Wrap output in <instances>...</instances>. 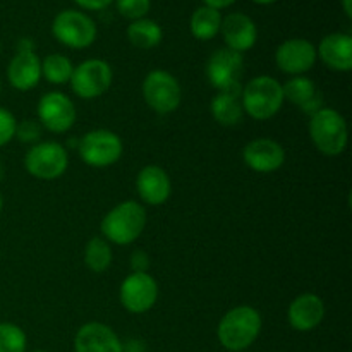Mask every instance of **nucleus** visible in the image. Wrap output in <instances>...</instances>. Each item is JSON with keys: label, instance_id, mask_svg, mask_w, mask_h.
Segmentation results:
<instances>
[{"label": "nucleus", "instance_id": "nucleus-5", "mask_svg": "<svg viewBox=\"0 0 352 352\" xmlns=\"http://www.w3.org/2000/svg\"><path fill=\"white\" fill-rule=\"evenodd\" d=\"M52 34L64 47L72 50H82L95 43L96 24L86 12L78 9L60 10L52 21Z\"/></svg>", "mask_w": 352, "mask_h": 352}, {"label": "nucleus", "instance_id": "nucleus-21", "mask_svg": "<svg viewBox=\"0 0 352 352\" xmlns=\"http://www.w3.org/2000/svg\"><path fill=\"white\" fill-rule=\"evenodd\" d=\"M284 100H289L294 105L301 107L302 112L313 116L323 107L322 93L318 91L315 82L306 76H294L285 85H282Z\"/></svg>", "mask_w": 352, "mask_h": 352}, {"label": "nucleus", "instance_id": "nucleus-7", "mask_svg": "<svg viewBox=\"0 0 352 352\" xmlns=\"http://www.w3.org/2000/svg\"><path fill=\"white\" fill-rule=\"evenodd\" d=\"M24 167L30 175L40 181H55L62 177L69 167V155L65 146L57 141L36 143L28 150Z\"/></svg>", "mask_w": 352, "mask_h": 352}, {"label": "nucleus", "instance_id": "nucleus-16", "mask_svg": "<svg viewBox=\"0 0 352 352\" xmlns=\"http://www.w3.org/2000/svg\"><path fill=\"white\" fill-rule=\"evenodd\" d=\"M325 302L320 296L313 294V292H305L289 305V325L296 332H311L316 327L322 325V322L325 320Z\"/></svg>", "mask_w": 352, "mask_h": 352}, {"label": "nucleus", "instance_id": "nucleus-22", "mask_svg": "<svg viewBox=\"0 0 352 352\" xmlns=\"http://www.w3.org/2000/svg\"><path fill=\"white\" fill-rule=\"evenodd\" d=\"M241 88L219 91L210 102V112L215 122L223 127H234L241 122L244 116L243 103H241Z\"/></svg>", "mask_w": 352, "mask_h": 352}, {"label": "nucleus", "instance_id": "nucleus-30", "mask_svg": "<svg viewBox=\"0 0 352 352\" xmlns=\"http://www.w3.org/2000/svg\"><path fill=\"white\" fill-rule=\"evenodd\" d=\"M41 136V124L36 120H23V122H17L16 126V136L23 143H34V141L40 140Z\"/></svg>", "mask_w": 352, "mask_h": 352}, {"label": "nucleus", "instance_id": "nucleus-32", "mask_svg": "<svg viewBox=\"0 0 352 352\" xmlns=\"http://www.w3.org/2000/svg\"><path fill=\"white\" fill-rule=\"evenodd\" d=\"M76 6L81 7L82 10H91V12H98V10L107 9L112 6L116 0H74Z\"/></svg>", "mask_w": 352, "mask_h": 352}, {"label": "nucleus", "instance_id": "nucleus-19", "mask_svg": "<svg viewBox=\"0 0 352 352\" xmlns=\"http://www.w3.org/2000/svg\"><path fill=\"white\" fill-rule=\"evenodd\" d=\"M316 55L330 71H352V36L347 33L327 34L320 41Z\"/></svg>", "mask_w": 352, "mask_h": 352}, {"label": "nucleus", "instance_id": "nucleus-28", "mask_svg": "<svg viewBox=\"0 0 352 352\" xmlns=\"http://www.w3.org/2000/svg\"><path fill=\"white\" fill-rule=\"evenodd\" d=\"M116 7L122 17L138 21L148 16L151 9V0H116Z\"/></svg>", "mask_w": 352, "mask_h": 352}, {"label": "nucleus", "instance_id": "nucleus-33", "mask_svg": "<svg viewBox=\"0 0 352 352\" xmlns=\"http://www.w3.org/2000/svg\"><path fill=\"white\" fill-rule=\"evenodd\" d=\"M237 0H203V3L208 7H213V9L217 10H222V9H227V7H230L232 3H236Z\"/></svg>", "mask_w": 352, "mask_h": 352}, {"label": "nucleus", "instance_id": "nucleus-13", "mask_svg": "<svg viewBox=\"0 0 352 352\" xmlns=\"http://www.w3.org/2000/svg\"><path fill=\"white\" fill-rule=\"evenodd\" d=\"M318 55L316 47L306 38H291L280 43L275 50V64L282 72L291 76H302L315 67Z\"/></svg>", "mask_w": 352, "mask_h": 352}, {"label": "nucleus", "instance_id": "nucleus-39", "mask_svg": "<svg viewBox=\"0 0 352 352\" xmlns=\"http://www.w3.org/2000/svg\"><path fill=\"white\" fill-rule=\"evenodd\" d=\"M0 91H2V81H0Z\"/></svg>", "mask_w": 352, "mask_h": 352}, {"label": "nucleus", "instance_id": "nucleus-11", "mask_svg": "<svg viewBox=\"0 0 352 352\" xmlns=\"http://www.w3.org/2000/svg\"><path fill=\"white\" fill-rule=\"evenodd\" d=\"M244 72L243 54L223 47L210 55L206 62V79L219 91L241 88V78Z\"/></svg>", "mask_w": 352, "mask_h": 352}, {"label": "nucleus", "instance_id": "nucleus-17", "mask_svg": "<svg viewBox=\"0 0 352 352\" xmlns=\"http://www.w3.org/2000/svg\"><path fill=\"white\" fill-rule=\"evenodd\" d=\"M122 346L119 336L100 322L85 323L74 337V352H124Z\"/></svg>", "mask_w": 352, "mask_h": 352}, {"label": "nucleus", "instance_id": "nucleus-6", "mask_svg": "<svg viewBox=\"0 0 352 352\" xmlns=\"http://www.w3.org/2000/svg\"><path fill=\"white\" fill-rule=\"evenodd\" d=\"M141 93L146 105L160 116L175 112L182 102V88L177 78L162 69L148 72L141 85Z\"/></svg>", "mask_w": 352, "mask_h": 352}, {"label": "nucleus", "instance_id": "nucleus-10", "mask_svg": "<svg viewBox=\"0 0 352 352\" xmlns=\"http://www.w3.org/2000/svg\"><path fill=\"white\" fill-rule=\"evenodd\" d=\"M119 299L126 311L133 315H143L157 305V280L148 272H133L120 284Z\"/></svg>", "mask_w": 352, "mask_h": 352}, {"label": "nucleus", "instance_id": "nucleus-14", "mask_svg": "<svg viewBox=\"0 0 352 352\" xmlns=\"http://www.w3.org/2000/svg\"><path fill=\"white\" fill-rule=\"evenodd\" d=\"M243 160L251 170L270 174L285 164V150L278 141L270 138H258L244 146Z\"/></svg>", "mask_w": 352, "mask_h": 352}, {"label": "nucleus", "instance_id": "nucleus-3", "mask_svg": "<svg viewBox=\"0 0 352 352\" xmlns=\"http://www.w3.org/2000/svg\"><path fill=\"white\" fill-rule=\"evenodd\" d=\"M243 110L254 120H268L284 105L282 85L272 76H256L241 89Z\"/></svg>", "mask_w": 352, "mask_h": 352}, {"label": "nucleus", "instance_id": "nucleus-27", "mask_svg": "<svg viewBox=\"0 0 352 352\" xmlns=\"http://www.w3.org/2000/svg\"><path fill=\"white\" fill-rule=\"evenodd\" d=\"M28 337L16 323H0V352H26Z\"/></svg>", "mask_w": 352, "mask_h": 352}, {"label": "nucleus", "instance_id": "nucleus-23", "mask_svg": "<svg viewBox=\"0 0 352 352\" xmlns=\"http://www.w3.org/2000/svg\"><path fill=\"white\" fill-rule=\"evenodd\" d=\"M126 34L133 47L140 48V50H150V48L158 47L162 43L164 30L157 21L143 17V19L131 21Z\"/></svg>", "mask_w": 352, "mask_h": 352}, {"label": "nucleus", "instance_id": "nucleus-18", "mask_svg": "<svg viewBox=\"0 0 352 352\" xmlns=\"http://www.w3.org/2000/svg\"><path fill=\"white\" fill-rule=\"evenodd\" d=\"M136 189L141 201L150 206H160L170 198L172 181L158 165H146L136 177Z\"/></svg>", "mask_w": 352, "mask_h": 352}, {"label": "nucleus", "instance_id": "nucleus-20", "mask_svg": "<svg viewBox=\"0 0 352 352\" xmlns=\"http://www.w3.org/2000/svg\"><path fill=\"white\" fill-rule=\"evenodd\" d=\"M7 79L17 91L36 88L41 79V60L34 50L16 52L7 67Z\"/></svg>", "mask_w": 352, "mask_h": 352}, {"label": "nucleus", "instance_id": "nucleus-29", "mask_svg": "<svg viewBox=\"0 0 352 352\" xmlns=\"http://www.w3.org/2000/svg\"><path fill=\"white\" fill-rule=\"evenodd\" d=\"M17 120L7 109L0 107V148L6 146L7 143L14 140L16 136Z\"/></svg>", "mask_w": 352, "mask_h": 352}, {"label": "nucleus", "instance_id": "nucleus-4", "mask_svg": "<svg viewBox=\"0 0 352 352\" xmlns=\"http://www.w3.org/2000/svg\"><path fill=\"white\" fill-rule=\"evenodd\" d=\"M309 138L322 155L327 157L342 155L349 141L346 119L336 109L322 107L309 119Z\"/></svg>", "mask_w": 352, "mask_h": 352}, {"label": "nucleus", "instance_id": "nucleus-24", "mask_svg": "<svg viewBox=\"0 0 352 352\" xmlns=\"http://www.w3.org/2000/svg\"><path fill=\"white\" fill-rule=\"evenodd\" d=\"M220 26H222V14L208 6L198 7L189 19L191 34L199 41L213 40L220 33Z\"/></svg>", "mask_w": 352, "mask_h": 352}, {"label": "nucleus", "instance_id": "nucleus-9", "mask_svg": "<svg viewBox=\"0 0 352 352\" xmlns=\"http://www.w3.org/2000/svg\"><path fill=\"white\" fill-rule=\"evenodd\" d=\"M113 81V71L102 58H88L81 62L71 76V88L82 100L100 98L109 91Z\"/></svg>", "mask_w": 352, "mask_h": 352}, {"label": "nucleus", "instance_id": "nucleus-38", "mask_svg": "<svg viewBox=\"0 0 352 352\" xmlns=\"http://www.w3.org/2000/svg\"><path fill=\"white\" fill-rule=\"evenodd\" d=\"M31 352H47V351H43V349H34V351H31Z\"/></svg>", "mask_w": 352, "mask_h": 352}, {"label": "nucleus", "instance_id": "nucleus-37", "mask_svg": "<svg viewBox=\"0 0 352 352\" xmlns=\"http://www.w3.org/2000/svg\"><path fill=\"white\" fill-rule=\"evenodd\" d=\"M2 208H3V198L2 195H0V212H2Z\"/></svg>", "mask_w": 352, "mask_h": 352}, {"label": "nucleus", "instance_id": "nucleus-34", "mask_svg": "<svg viewBox=\"0 0 352 352\" xmlns=\"http://www.w3.org/2000/svg\"><path fill=\"white\" fill-rule=\"evenodd\" d=\"M342 9L347 19H352V0H342Z\"/></svg>", "mask_w": 352, "mask_h": 352}, {"label": "nucleus", "instance_id": "nucleus-25", "mask_svg": "<svg viewBox=\"0 0 352 352\" xmlns=\"http://www.w3.org/2000/svg\"><path fill=\"white\" fill-rule=\"evenodd\" d=\"M113 254L110 243H107L103 237H93L88 241L85 248V263L95 274H103L109 270L112 265Z\"/></svg>", "mask_w": 352, "mask_h": 352}, {"label": "nucleus", "instance_id": "nucleus-2", "mask_svg": "<svg viewBox=\"0 0 352 352\" xmlns=\"http://www.w3.org/2000/svg\"><path fill=\"white\" fill-rule=\"evenodd\" d=\"M144 227H146V210L133 199L113 206L100 223L103 239L117 246L133 244L143 234Z\"/></svg>", "mask_w": 352, "mask_h": 352}, {"label": "nucleus", "instance_id": "nucleus-1", "mask_svg": "<svg viewBox=\"0 0 352 352\" xmlns=\"http://www.w3.org/2000/svg\"><path fill=\"white\" fill-rule=\"evenodd\" d=\"M263 327L260 311L253 306H236L229 309L219 322L217 337L223 349L243 352L253 346Z\"/></svg>", "mask_w": 352, "mask_h": 352}, {"label": "nucleus", "instance_id": "nucleus-31", "mask_svg": "<svg viewBox=\"0 0 352 352\" xmlns=\"http://www.w3.org/2000/svg\"><path fill=\"white\" fill-rule=\"evenodd\" d=\"M131 268L133 272H148L150 268V258L144 251L138 250L131 254Z\"/></svg>", "mask_w": 352, "mask_h": 352}, {"label": "nucleus", "instance_id": "nucleus-8", "mask_svg": "<svg viewBox=\"0 0 352 352\" xmlns=\"http://www.w3.org/2000/svg\"><path fill=\"white\" fill-rule=\"evenodd\" d=\"M78 151L88 167L105 168L120 160L124 144L113 131L95 129L78 141Z\"/></svg>", "mask_w": 352, "mask_h": 352}, {"label": "nucleus", "instance_id": "nucleus-15", "mask_svg": "<svg viewBox=\"0 0 352 352\" xmlns=\"http://www.w3.org/2000/svg\"><path fill=\"white\" fill-rule=\"evenodd\" d=\"M220 33H222L226 47L237 54L251 50L258 40L256 24L248 14L243 12H230L222 17Z\"/></svg>", "mask_w": 352, "mask_h": 352}, {"label": "nucleus", "instance_id": "nucleus-35", "mask_svg": "<svg viewBox=\"0 0 352 352\" xmlns=\"http://www.w3.org/2000/svg\"><path fill=\"white\" fill-rule=\"evenodd\" d=\"M251 2L258 3V6H272V3H275L277 0H251Z\"/></svg>", "mask_w": 352, "mask_h": 352}, {"label": "nucleus", "instance_id": "nucleus-36", "mask_svg": "<svg viewBox=\"0 0 352 352\" xmlns=\"http://www.w3.org/2000/svg\"><path fill=\"white\" fill-rule=\"evenodd\" d=\"M2 179H3V165L0 164V181H2Z\"/></svg>", "mask_w": 352, "mask_h": 352}, {"label": "nucleus", "instance_id": "nucleus-12", "mask_svg": "<svg viewBox=\"0 0 352 352\" xmlns=\"http://www.w3.org/2000/svg\"><path fill=\"white\" fill-rule=\"evenodd\" d=\"M36 113L41 127L54 134L67 133L78 117L74 102L60 91L45 93L38 102Z\"/></svg>", "mask_w": 352, "mask_h": 352}, {"label": "nucleus", "instance_id": "nucleus-40", "mask_svg": "<svg viewBox=\"0 0 352 352\" xmlns=\"http://www.w3.org/2000/svg\"><path fill=\"white\" fill-rule=\"evenodd\" d=\"M0 52H2V45H0Z\"/></svg>", "mask_w": 352, "mask_h": 352}, {"label": "nucleus", "instance_id": "nucleus-26", "mask_svg": "<svg viewBox=\"0 0 352 352\" xmlns=\"http://www.w3.org/2000/svg\"><path fill=\"white\" fill-rule=\"evenodd\" d=\"M74 72L71 58L60 54H50L41 60V76L52 85H65Z\"/></svg>", "mask_w": 352, "mask_h": 352}]
</instances>
